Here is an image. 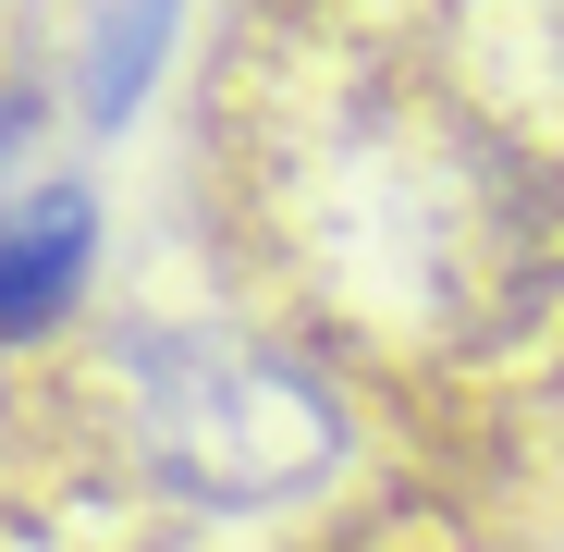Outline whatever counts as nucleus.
Listing matches in <instances>:
<instances>
[{"label":"nucleus","mask_w":564,"mask_h":552,"mask_svg":"<svg viewBox=\"0 0 564 552\" xmlns=\"http://www.w3.org/2000/svg\"><path fill=\"white\" fill-rule=\"evenodd\" d=\"M209 160L319 368L479 442L564 418V0H258Z\"/></svg>","instance_id":"nucleus-1"},{"label":"nucleus","mask_w":564,"mask_h":552,"mask_svg":"<svg viewBox=\"0 0 564 552\" xmlns=\"http://www.w3.org/2000/svg\"><path fill=\"white\" fill-rule=\"evenodd\" d=\"M86 246H99V221H86L74 184H50V197H13V209H0V344H37V332L74 307Z\"/></svg>","instance_id":"nucleus-2"}]
</instances>
